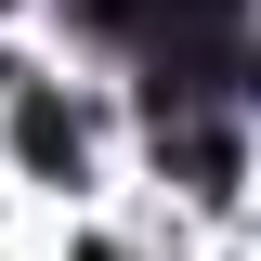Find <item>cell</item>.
Masks as SVG:
<instances>
[{
    "mask_svg": "<svg viewBox=\"0 0 261 261\" xmlns=\"http://www.w3.org/2000/svg\"><path fill=\"white\" fill-rule=\"evenodd\" d=\"M13 144H27V170H65V183H79V157H92L79 105H53V92H27V105H13Z\"/></svg>",
    "mask_w": 261,
    "mask_h": 261,
    "instance_id": "6da1fadb",
    "label": "cell"
}]
</instances>
